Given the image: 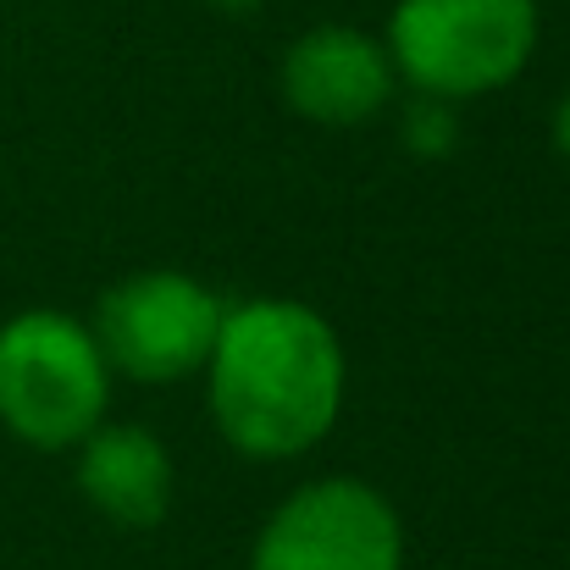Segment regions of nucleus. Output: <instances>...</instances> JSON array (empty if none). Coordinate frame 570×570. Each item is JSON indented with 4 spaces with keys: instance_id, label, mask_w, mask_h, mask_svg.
<instances>
[{
    "instance_id": "nucleus-7",
    "label": "nucleus",
    "mask_w": 570,
    "mask_h": 570,
    "mask_svg": "<svg viewBox=\"0 0 570 570\" xmlns=\"http://www.w3.org/2000/svg\"><path fill=\"white\" fill-rule=\"evenodd\" d=\"M78 488L106 521L150 532L173 510V454L139 421H100L78 443Z\"/></svg>"
},
{
    "instance_id": "nucleus-6",
    "label": "nucleus",
    "mask_w": 570,
    "mask_h": 570,
    "mask_svg": "<svg viewBox=\"0 0 570 570\" xmlns=\"http://www.w3.org/2000/svg\"><path fill=\"white\" fill-rule=\"evenodd\" d=\"M283 100L316 122V128H361L393 100V61L387 45L350 28V22H322L299 33L283 56Z\"/></svg>"
},
{
    "instance_id": "nucleus-8",
    "label": "nucleus",
    "mask_w": 570,
    "mask_h": 570,
    "mask_svg": "<svg viewBox=\"0 0 570 570\" xmlns=\"http://www.w3.org/2000/svg\"><path fill=\"white\" fill-rule=\"evenodd\" d=\"M460 145V122H454V100L438 95H415V106L404 111V150L421 161H443Z\"/></svg>"
},
{
    "instance_id": "nucleus-1",
    "label": "nucleus",
    "mask_w": 570,
    "mask_h": 570,
    "mask_svg": "<svg viewBox=\"0 0 570 570\" xmlns=\"http://www.w3.org/2000/svg\"><path fill=\"white\" fill-rule=\"evenodd\" d=\"M344 344L299 299H244L222 311L205 361V393L222 438L249 460L316 449L344 410Z\"/></svg>"
},
{
    "instance_id": "nucleus-2",
    "label": "nucleus",
    "mask_w": 570,
    "mask_h": 570,
    "mask_svg": "<svg viewBox=\"0 0 570 570\" xmlns=\"http://www.w3.org/2000/svg\"><path fill=\"white\" fill-rule=\"evenodd\" d=\"M111 399L95 333L67 311H22L0 327V426L45 454L78 449Z\"/></svg>"
},
{
    "instance_id": "nucleus-5",
    "label": "nucleus",
    "mask_w": 570,
    "mask_h": 570,
    "mask_svg": "<svg viewBox=\"0 0 570 570\" xmlns=\"http://www.w3.org/2000/svg\"><path fill=\"white\" fill-rule=\"evenodd\" d=\"M249 570H404L399 510L361 476L305 482L266 515Z\"/></svg>"
},
{
    "instance_id": "nucleus-3",
    "label": "nucleus",
    "mask_w": 570,
    "mask_h": 570,
    "mask_svg": "<svg viewBox=\"0 0 570 570\" xmlns=\"http://www.w3.org/2000/svg\"><path fill=\"white\" fill-rule=\"evenodd\" d=\"M538 50V0H399L387 61L415 95L476 100L527 72Z\"/></svg>"
},
{
    "instance_id": "nucleus-10",
    "label": "nucleus",
    "mask_w": 570,
    "mask_h": 570,
    "mask_svg": "<svg viewBox=\"0 0 570 570\" xmlns=\"http://www.w3.org/2000/svg\"><path fill=\"white\" fill-rule=\"evenodd\" d=\"M205 6H216V11H227V17H244V11H261L266 0H205Z\"/></svg>"
},
{
    "instance_id": "nucleus-9",
    "label": "nucleus",
    "mask_w": 570,
    "mask_h": 570,
    "mask_svg": "<svg viewBox=\"0 0 570 570\" xmlns=\"http://www.w3.org/2000/svg\"><path fill=\"white\" fill-rule=\"evenodd\" d=\"M554 150L570 161V89L560 95V106H554Z\"/></svg>"
},
{
    "instance_id": "nucleus-4",
    "label": "nucleus",
    "mask_w": 570,
    "mask_h": 570,
    "mask_svg": "<svg viewBox=\"0 0 570 570\" xmlns=\"http://www.w3.org/2000/svg\"><path fill=\"white\" fill-rule=\"evenodd\" d=\"M222 311L227 305L189 272H134L100 294L89 333L111 372L134 382H184L205 372Z\"/></svg>"
}]
</instances>
